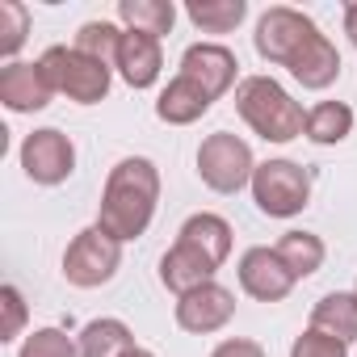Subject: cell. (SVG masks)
Returning a JSON list of instances; mask_svg holds the SVG:
<instances>
[{
    "instance_id": "26",
    "label": "cell",
    "mask_w": 357,
    "mask_h": 357,
    "mask_svg": "<svg viewBox=\"0 0 357 357\" xmlns=\"http://www.w3.org/2000/svg\"><path fill=\"white\" fill-rule=\"evenodd\" d=\"M17 357H80V344L63 328H38V332L26 336Z\"/></svg>"
},
{
    "instance_id": "8",
    "label": "cell",
    "mask_w": 357,
    "mask_h": 357,
    "mask_svg": "<svg viewBox=\"0 0 357 357\" xmlns=\"http://www.w3.org/2000/svg\"><path fill=\"white\" fill-rule=\"evenodd\" d=\"M22 168L34 185H63L68 176L76 172V147L63 130L43 126L34 135H26L22 143Z\"/></svg>"
},
{
    "instance_id": "7",
    "label": "cell",
    "mask_w": 357,
    "mask_h": 357,
    "mask_svg": "<svg viewBox=\"0 0 357 357\" xmlns=\"http://www.w3.org/2000/svg\"><path fill=\"white\" fill-rule=\"evenodd\" d=\"M311 34H319V26H315L307 13L286 9V5H273V9H265V13H261L252 43H257V55H261V59L290 68V59L307 47V38H311Z\"/></svg>"
},
{
    "instance_id": "30",
    "label": "cell",
    "mask_w": 357,
    "mask_h": 357,
    "mask_svg": "<svg viewBox=\"0 0 357 357\" xmlns=\"http://www.w3.org/2000/svg\"><path fill=\"white\" fill-rule=\"evenodd\" d=\"M344 34H349V43L357 47V5H349V9H344Z\"/></svg>"
},
{
    "instance_id": "14",
    "label": "cell",
    "mask_w": 357,
    "mask_h": 357,
    "mask_svg": "<svg viewBox=\"0 0 357 357\" xmlns=\"http://www.w3.org/2000/svg\"><path fill=\"white\" fill-rule=\"evenodd\" d=\"M118 76L130 84V89H151L160 80V68H164V51H160V38L151 34H139V30H122V43H118V59H114Z\"/></svg>"
},
{
    "instance_id": "2",
    "label": "cell",
    "mask_w": 357,
    "mask_h": 357,
    "mask_svg": "<svg viewBox=\"0 0 357 357\" xmlns=\"http://www.w3.org/2000/svg\"><path fill=\"white\" fill-rule=\"evenodd\" d=\"M236 109L240 118L265 139V143H290L303 135L307 114L303 105L273 80V76H248L236 89Z\"/></svg>"
},
{
    "instance_id": "3",
    "label": "cell",
    "mask_w": 357,
    "mask_h": 357,
    "mask_svg": "<svg viewBox=\"0 0 357 357\" xmlns=\"http://www.w3.org/2000/svg\"><path fill=\"white\" fill-rule=\"evenodd\" d=\"M38 63H43L51 89L63 93L76 105H97V101L109 97L114 68L93 59V55H84V51H76V47H51V51H43Z\"/></svg>"
},
{
    "instance_id": "6",
    "label": "cell",
    "mask_w": 357,
    "mask_h": 357,
    "mask_svg": "<svg viewBox=\"0 0 357 357\" xmlns=\"http://www.w3.org/2000/svg\"><path fill=\"white\" fill-rule=\"evenodd\" d=\"M122 265V244L114 236H105L97 223L76 231V240L68 244L63 252V278L80 290H93V286H105Z\"/></svg>"
},
{
    "instance_id": "9",
    "label": "cell",
    "mask_w": 357,
    "mask_h": 357,
    "mask_svg": "<svg viewBox=\"0 0 357 357\" xmlns=\"http://www.w3.org/2000/svg\"><path fill=\"white\" fill-rule=\"evenodd\" d=\"M231 315H236V294L227 286H219V282H206V286H198V290L176 298V324H181L185 332H194V336L227 328Z\"/></svg>"
},
{
    "instance_id": "31",
    "label": "cell",
    "mask_w": 357,
    "mask_h": 357,
    "mask_svg": "<svg viewBox=\"0 0 357 357\" xmlns=\"http://www.w3.org/2000/svg\"><path fill=\"white\" fill-rule=\"evenodd\" d=\"M130 357H155V353H147V349H135V353H130Z\"/></svg>"
},
{
    "instance_id": "28",
    "label": "cell",
    "mask_w": 357,
    "mask_h": 357,
    "mask_svg": "<svg viewBox=\"0 0 357 357\" xmlns=\"http://www.w3.org/2000/svg\"><path fill=\"white\" fill-rule=\"evenodd\" d=\"M0 307H5V324H0V340H17L26 328V298L17 286H0Z\"/></svg>"
},
{
    "instance_id": "21",
    "label": "cell",
    "mask_w": 357,
    "mask_h": 357,
    "mask_svg": "<svg viewBox=\"0 0 357 357\" xmlns=\"http://www.w3.org/2000/svg\"><path fill=\"white\" fill-rule=\"evenodd\" d=\"M118 17L126 22V30L164 38L172 30V22H176V9L168 0H118Z\"/></svg>"
},
{
    "instance_id": "4",
    "label": "cell",
    "mask_w": 357,
    "mask_h": 357,
    "mask_svg": "<svg viewBox=\"0 0 357 357\" xmlns=\"http://www.w3.org/2000/svg\"><path fill=\"white\" fill-rule=\"evenodd\" d=\"M252 202L269 219H294L311 202V176L294 160H265L252 172Z\"/></svg>"
},
{
    "instance_id": "15",
    "label": "cell",
    "mask_w": 357,
    "mask_h": 357,
    "mask_svg": "<svg viewBox=\"0 0 357 357\" xmlns=\"http://www.w3.org/2000/svg\"><path fill=\"white\" fill-rule=\"evenodd\" d=\"M290 76L303 84V89H328L336 76H340V51L328 43V34H311L307 47L290 59Z\"/></svg>"
},
{
    "instance_id": "1",
    "label": "cell",
    "mask_w": 357,
    "mask_h": 357,
    "mask_svg": "<svg viewBox=\"0 0 357 357\" xmlns=\"http://www.w3.org/2000/svg\"><path fill=\"white\" fill-rule=\"evenodd\" d=\"M155 202H160V168L147 155H126L105 176L97 227L118 244H130L151 227Z\"/></svg>"
},
{
    "instance_id": "12",
    "label": "cell",
    "mask_w": 357,
    "mask_h": 357,
    "mask_svg": "<svg viewBox=\"0 0 357 357\" xmlns=\"http://www.w3.org/2000/svg\"><path fill=\"white\" fill-rule=\"evenodd\" d=\"M51 80L43 72V63H5L0 68V101H5V109L13 114H38L51 105Z\"/></svg>"
},
{
    "instance_id": "10",
    "label": "cell",
    "mask_w": 357,
    "mask_h": 357,
    "mask_svg": "<svg viewBox=\"0 0 357 357\" xmlns=\"http://www.w3.org/2000/svg\"><path fill=\"white\" fill-rule=\"evenodd\" d=\"M240 286L257 303H282L294 290V273L286 269V261L278 257V248L257 244V248H248L240 257Z\"/></svg>"
},
{
    "instance_id": "20",
    "label": "cell",
    "mask_w": 357,
    "mask_h": 357,
    "mask_svg": "<svg viewBox=\"0 0 357 357\" xmlns=\"http://www.w3.org/2000/svg\"><path fill=\"white\" fill-rule=\"evenodd\" d=\"M273 248H278V257L286 261V269L294 273V282L319 273V265H324V257H328V248H324V240H319L315 231H286Z\"/></svg>"
},
{
    "instance_id": "11",
    "label": "cell",
    "mask_w": 357,
    "mask_h": 357,
    "mask_svg": "<svg viewBox=\"0 0 357 357\" xmlns=\"http://www.w3.org/2000/svg\"><path fill=\"white\" fill-rule=\"evenodd\" d=\"M236 55L223 47V43H194L185 55H181V76L194 80L211 101H219L231 84H236Z\"/></svg>"
},
{
    "instance_id": "19",
    "label": "cell",
    "mask_w": 357,
    "mask_h": 357,
    "mask_svg": "<svg viewBox=\"0 0 357 357\" xmlns=\"http://www.w3.org/2000/svg\"><path fill=\"white\" fill-rule=\"evenodd\" d=\"M80 357H130L139 344H135V336H130V328L122 324V319H93V324H84V332H80Z\"/></svg>"
},
{
    "instance_id": "27",
    "label": "cell",
    "mask_w": 357,
    "mask_h": 357,
    "mask_svg": "<svg viewBox=\"0 0 357 357\" xmlns=\"http://www.w3.org/2000/svg\"><path fill=\"white\" fill-rule=\"evenodd\" d=\"M290 357H349V344H344V340H336V336H328V332L307 328V332L294 340Z\"/></svg>"
},
{
    "instance_id": "25",
    "label": "cell",
    "mask_w": 357,
    "mask_h": 357,
    "mask_svg": "<svg viewBox=\"0 0 357 357\" xmlns=\"http://www.w3.org/2000/svg\"><path fill=\"white\" fill-rule=\"evenodd\" d=\"M26 34H30V9L22 5V0H0V55H5L9 63L22 51Z\"/></svg>"
},
{
    "instance_id": "23",
    "label": "cell",
    "mask_w": 357,
    "mask_h": 357,
    "mask_svg": "<svg viewBox=\"0 0 357 357\" xmlns=\"http://www.w3.org/2000/svg\"><path fill=\"white\" fill-rule=\"evenodd\" d=\"M244 13H248L244 0H190L185 5V17L202 34H231L244 22Z\"/></svg>"
},
{
    "instance_id": "24",
    "label": "cell",
    "mask_w": 357,
    "mask_h": 357,
    "mask_svg": "<svg viewBox=\"0 0 357 357\" xmlns=\"http://www.w3.org/2000/svg\"><path fill=\"white\" fill-rule=\"evenodd\" d=\"M118 43H122V30H118L114 22H84V26L76 30V43H72V47L114 68V59H118Z\"/></svg>"
},
{
    "instance_id": "13",
    "label": "cell",
    "mask_w": 357,
    "mask_h": 357,
    "mask_svg": "<svg viewBox=\"0 0 357 357\" xmlns=\"http://www.w3.org/2000/svg\"><path fill=\"white\" fill-rule=\"evenodd\" d=\"M215 273H219V265L202 252V248H194V244H185V240H176L168 252H164V261H160V282L181 298V294H190V290H198V286H206V282H215Z\"/></svg>"
},
{
    "instance_id": "16",
    "label": "cell",
    "mask_w": 357,
    "mask_h": 357,
    "mask_svg": "<svg viewBox=\"0 0 357 357\" xmlns=\"http://www.w3.org/2000/svg\"><path fill=\"white\" fill-rule=\"evenodd\" d=\"M211 105H215V101H211L194 80H185L181 72H176V80H168V89H164L160 101H155V118L168 122V126H190V122H198Z\"/></svg>"
},
{
    "instance_id": "17",
    "label": "cell",
    "mask_w": 357,
    "mask_h": 357,
    "mask_svg": "<svg viewBox=\"0 0 357 357\" xmlns=\"http://www.w3.org/2000/svg\"><path fill=\"white\" fill-rule=\"evenodd\" d=\"M311 328L336 340H357V290H332L311 307Z\"/></svg>"
},
{
    "instance_id": "5",
    "label": "cell",
    "mask_w": 357,
    "mask_h": 357,
    "mask_svg": "<svg viewBox=\"0 0 357 357\" xmlns=\"http://www.w3.org/2000/svg\"><path fill=\"white\" fill-rule=\"evenodd\" d=\"M252 172H257V160H252V147L240 135L215 130V135L202 139V147H198V176L215 194H240L244 185H252Z\"/></svg>"
},
{
    "instance_id": "22",
    "label": "cell",
    "mask_w": 357,
    "mask_h": 357,
    "mask_svg": "<svg viewBox=\"0 0 357 357\" xmlns=\"http://www.w3.org/2000/svg\"><path fill=\"white\" fill-rule=\"evenodd\" d=\"M349 130H353V109L344 105V101H319L315 109H307V126H303V135L311 139V143H344L349 139Z\"/></svg>"
},
{
    "instance_id": "18",
    "label": "cell",
    "mask_w": 357,
    "mask_h": 357,
    "mask_svg": "<svg viewBox=\"0 0 357 357\" xmlns=\"http://www.w3.org/2000/svg\"><path fill=\"white\" fill-rule=\"evenodd\" d=\"M176 240L202 248L215 265H223V261L231 257V223H227L223 215H211V211L190 215V219L181 223V231H176Z\"/></svg>"
},
{
    "instance_id": "29",
    "label": "cell",
    "mask_w": 357,
    "mask_h": 357,
    "mask_svg": "<svg viewBox=\"0 0 357 357\" xmlns=\"http://www.w3.org/2000/svg\"><path fill=\"white\" fill-rule=\"evenodd\" d=\"M211 357H269L257 340H244V336H231V340H223V344H215V353Z\"/></svg>"
}]
</instances>
